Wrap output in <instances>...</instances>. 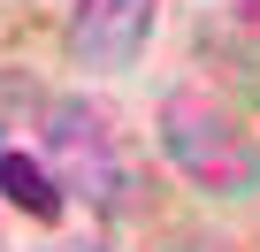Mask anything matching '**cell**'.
<instances>
[{
	"instance_id": "cell-1",
	"label": "cell",
	"mask_w": 260,
	"mask_h": 252,
	"mask_svg": "<svg viewBox=\"0 0 260 252\" xmlns=\"http://www.w3.org/2000/svg\"><path fill=\"white\" fill-rule=\"evenodd\" d=\"M161 153L184 168V184H199L214 199H252L260 191V146L207 84H176L161 99Z\"/></svg>"
},
{
	"instance_id": "cell-2",
	"label": "cell",
	"mask_w": 260,
	"mask_h": 252,
	"mask_svg": "<svg viewBox=\"0 0 260 252\" xmlns=\"http://www.w3.org/2000/svg\"><path fill=\"white\" fill-rule=\"evenodd\" d=\"M39 146H46V168L61 176L69 199L100 206V214H122L130 206V168L115 153V130H107V115L92 99H46L39 107Z\"/></svg>"
},
{
	"instance_id": "cell-3",
	"label": "cell",
	"mask_w": 260,
	"mask_h": 252,
	"mask_svg": "<svg viewBox=\"0 0 260 252\" xmlns=\"http://www.w3.org/2000/svg\"><path fill=\"white\" fill-rule=\"evenodd\" d=\"M153 23H161V0H77L69 8V61L92 77H115L146 54Z\"/></svg>"
},
{
	"instance_id": "cell-4",
	"label": "cell",
	"mask_w": 260,
	"mask_h": 252,
	"mask_svg": "<svg viewBox=\"0 0 260 252\" xmlns=\"http://www.w3.org/2000/svg\"><path fill=\"white\" fill-rule=\"evenodd\" d=\"M0 199H8L16 214H31V222H61V206H69V191L46 168V153H23V146L0 153Z\"/></svg>"
},
{
	"instance_id": "cell-5",
	"label": "cell",
	"mask_w": 260,
	"mask_h": 252,
	"mask_svg": "<svg viewBox=\"0 0 260 252\" xmlns=\"http://www.w3.org/2000/svg\"><path fill=\"white\" fill-rule=\"evenodd\" d=\"M31 107H39V84H31V77H0V153H8V138L23 130Z\"/></svg>"
},
{
	"instance_id": "cell-6",
	"label": "cell",
	"mask_w": 260,
	"mask_h": 252,
	"mask_svg": "<svg viewBox=\"0 0 260 252\" xmlns=\"http://www.w3.org/2000/svg\"><path fill=\"white\" fill-rule=\"evenodd\" d=\"M153 252H237L230 237H214V229H169Z\"/></svg>"
},
{
	"instance_id": "cell-7",
	"label": "cell",
	"mask_w": 260,
	"mask_h": 252,
	"mask_svg": "<svg viewBox=\"0 0 260 252\" xmlns=\"http://www.w3.org/2000/svg\"><path fill=\"white\" fill-rule=\"evenodd\" d=\"M39 252H115L107 237H54V244H39Z\"/></svg>"
},
{
	"instance_id": "cell-8",
	"label": "cell",
	"mask_w": 260,
	"mask_h": 252,
	"mask_svg": "<svg viewBox=\"0 0 260 252\" xmlns=\"http://www.w3.org/2000/svg\"><path fill=\"white\" fill-rule=\"evenodd\" d=\"M230 16H237L245 31H260V0H230Z\"/></svg>"
}]
</instances>
